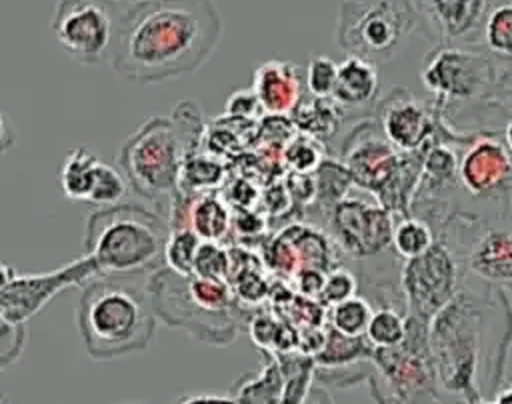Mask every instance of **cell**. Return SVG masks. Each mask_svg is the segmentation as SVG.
Here are the masks:
<instances>
[{
    "label": "cell",
    "mask_w": 512,
    "mask_h": 404,
    "mask_svg": "<svg viewBox=\"0 0 512 404\" xmlns=\"http://www.w3.org/2000/svg\"><path fill=\"white\" fill-rule=\"evenodd\" d=\"M220 34L214 0L126 2L108 62L130 82H162L198 70Z\"/></svg>",
    "instance_id": "1"
},
{
    "label": "cell",
    "mask_w": 512,
    "mask_h": 404,
    "mask_svg": "<svg viewBox=\"0 0 512 404\" xmlns=\"http://www.w3.org/2000/svg\"><path fill=\"white\" fill-rule=\"evenodd\" d=\"M200 110L180 102L170 116H154L132 132L118 152V164L128 186L170 220L180 196L184 162L202 138Z\"/></svg>",
    "instance_id": "2"
},
{
    "label": "cell",
    "mask_w": 512,
    "mask_h": 404,
    "mask_svg": "<svg viewBox=\"0 0 512 404\" xmlns=\"http://www.w3.org/2000/svg\"><path fill=\"white\" fill-rule=\"evenodd\" d=\"M170 222L156 210L136 204L96 208L86 218L84 254L98 278H132L164 268Z\"/></svg>",
    "instance_id": "3"
},
{
    "label": "cell",
    "mask_w": 512,
    "mask_h": 404,
    "mask_svg": "<svg viewBox=\"0 0 512 404\" xmlns=\"http://www.w3.org/2000/svg\"><path fill=\"white\" fill-rule=\"evenodd\" d=\"M82 344L92 360H114L150 346L156 314L146 292L122 278H94L82 286L76 308Z\"/></svg>",
    "instance_id": "4"
},
{
    "label": "cell",
    "mask_w": 512,
    "mask_h": 404,
    "mask_svg": "<svg viewBox=\"0 0 512 404\" xmlns=\"http://www.w3.org/2000/svg\"><path fill=\"white\" fill-rule=\"evenodd\" d=\"M144 292L156 318L168 326L182 328L212 346H228L236 340L240 318L228 280L184 276L164 266L150 274Z\"/></svg>",
    "instance_id": "5"
},
{
    "label": "cell",
    "mask_w": 512,
    "mask_h": 404,
    "mask_svg": "<svg viewBox=\"0 0 512 404\" xmlns=\"http://www.w3.org/2000/svg\"><path fill=\"white\" fill-rule=\"evenodd\" d=\"M482 314L474 300L456 294L432 320L428 328L430 354L438 382L466 404L480 400L474 386L478 366Z\"/></svg>",
    "instance_id": "6"
},
{
    "label": "cell",
    "mask_w": 512,
    "mask_h": 404,
    "mask_svg": "<svg viewBox=\"0 0 512 404\" xmlns=\"http://www.w3.org/2000/svg\"><path fill=\"white\" fill-rule=\"evenodd\" d=\"M414 0H344L336 20V42L348 56L388 60L416 30Z\"/></svg>",
    "instance_id": "7"
},
{
    "label": "cell",
    "mask_w": 512,
    "mask_h": 404,
    "mask_svg": "<svg viewBox=\"0 0 512 404\" xmlns=\"http://www.w3.org/2000/svg\"><path fill=\"white\" fill-rule=\"evenodd\" d=\"M122 0H58L50 28L60 48L78 64L96 66L110 60Z\"/></svg>",
    "instance_id": "8"
},
{
    "label": "cell",
    "mask_w": 512,
    "mask_h": 404,
    "mask_svg": "<svg viewBox=\"0 0 512 404\" xmlns=\"http://www.w3.org/2000/svg\"><path fill=\"white\" fill-rule=\"evenodd\" d=\"M420 76L440 106L474 100L496 80L492 62L484 54L460 46H440L430 52Z\"/></svg>",
    "instance_id": "9"
},
{
    "label": "cell",
    "mask_w": 512,
    "mask_h": 404,
    "mask_svg": "<svg viewBox=\"0 0 512 404\" xmlns=\"http://www.w3.org/2000/svg\"><path fill=\"white\" fill-rule=\"evenodd\" d=\"M402 292L408 314L424 322H430L458 294V266L442 242L404 262Z\"/></svg>",
    "instance_id": "10"
},
{
    "label": "cell",
    "mask_w": 512,
    "mask_h": 404,
    "mask_svg": "<svg viewBox=\"0 0 512 404\" xmlns=\"http://www.w3.org/2000/svg\"><path fill=\"white\" fill-rule=\"evenodd\" d=\"M334 242L352 258H370L392 244L396 216L374 202L348 194L328 210Z\"/></svg>",
    "instance_id": "11"
},
{
    "label": "cell",
    "mask_w": 512,
    "mask_h": 404,
    "mask_svg": "<svg viewBox=\"0 0 512 404\" xmlns=\"http://www.w3.org/2000/svg\"><path fill=\"white\" fill-rule=\"evenodd\" d=\"M94 278H98V272L92 258L86 254L44 274H16L0 292V310L8 320L26 324L56 294L72 286L82 288Z\"/></svg>",
    "instance_id": "12"
},
{
    "label": "cell",
    "mask_w": 512,
    "mask_h": 404,
    "mask_svg": "<svg viewBox=\"0 0 512 404\" xmlns=\"http://www.w3.org/2000/svg\"><path fill=\"white\" fill-rule=\"evenodd\" d=\"M404 154L386 140L380 126L362 122L344 140L340 160L348 168L354 184L376 198L400 170Z\"/></svg>",
    "instance_id": "13"
},
{
    "label": "cell",
    "mask_w": 512,
    "mask_h": 404,
    "mask_svg": "<svg viewBox=\"0 0 512 404\" xmlns=\"http://www.w3.org/2000/svg\"><path fill=\"white\" fill-rule=\"evenodd\" d=\"M458 180L478 198H494L512 186V154L496 136H478L458 160Z\"/></svg>",
    "instance_id": "14"
},
{
    "label": "cell",
    "mask_w": 512,
    "mask_h": 404,
    "mask_svg": "<svg viewBox=\"0 0 512 404\" xmlns=\"http://www.w3.org/2000/svg\"><path fill=\"white\" fill-rule=\"evenodd\" d=\"M380 130L396 150L422 152L436 138V118L416 96L396 90L382 102Z\"/></svg>",
    "instance_id": "15"
},
{
    "label": "cell",
    "mask_w": 512,
    "mask_h": 404,
    "mask_svg": "<svg viewBox=\"0 0 512 404\" xmlns=\"http://www.w3.org/2000/svg\"><path fill=\"white\" fill-rule=\"evenodd\" d=\"M304 70L294 62L268 60L254 70L252 90L268 116H292L304 100Z\"/></svg>",
    "instance_id": "16"
},
{
    "label": "cell",
    "mask_w": 512,
    "mask_h": 404,
    "mask_svg": "<svg viewBox=\"0 0 512 404\" xmlns=\"http://www.w3.org/2000/svg\"><path fill=\"white\" fill-rule=\"evenodd\" d=\"M168 222L192 228L202 240L222 242L232 230V212L216 192H180Z\"/></svg>",
    "instance_id": "17"
},
{
    "label": "cell",
    "mask_w": 512,
    "mask_h": 404,
    "mask_svg": "<svg viewBox=\"0 0 512 404\" xmlns=\"http://www.w3.org/2000/svg\"><path fill=\"white\" fill-rule=\"evenodd\" d=\"M420 22L442 40H458L480 30L488 0H414Z\"/></svg>",
    "instance_id": "18"
},
{
    "label": "cell",
    "mask_w": 512,
    "mask_h": 404,
    "mask_svg": "<svg viewBox=\"0 0 512 404\" xmlns=\"http://www.w3.org/2000/svg\"><path fill=\"white\" fill-rule=\"evenodd\" d=\"M378 92V68L376 62L360 58V56H346L338 64L336 84L332 92V100L342 108H360L374 100Z\"/></svg>",
    "instance_id": "19"
},
{
    "label": "cell",
    "mask_w": 512,
    "mask_h": 404,
    "mask_svg": "<svg viewBox=\"0 0 512 404\" xmlns=\"http://www.w3.org/2000/svg\"><path fill=\"white\" fill-rule=\"evenodd\" d=\"M468 266L490 282H512V232L502 228L484 232L468 254Z\"/></svg>",
    "instance_id": "20"
},
{
    "label": "cell",
    "mask_w": 512,
    "mask_h": 404,
    "mask_svg": "<svg viewBox=\"0 0 512 404\" xmlns=\"http://www.w3.org/2000/svg\"><path fill=\"white\" fill-rule=\"evenodd\" d=\"M284 394V378L278 358L262 352V364L256 372L238 378L230 390L236 404H280Z\"/></svg>",
    "instance_id": "21"
},
{
    "label": "cell",
    "mask_w": 512,
    "mask_h": 404,
    "mask_svg": "<svg viewBox=\"0 0 512 404\" xmlns=\"http://www.w3.org/2000/svg\"><path fill=\"white\" fill-rule=\"evenodd\" d=\"M342 114H344V110L332 98H314L312 96L306 102L302 100L290 118H292V124L302 134H308L322 142L338 130Z\"/></svg>",
    "instance_id": "22"
},
{
    "label": "cell",
    "mask_w": 512,
    "mask_h": 404,
    "mask_svg": "<svg viewBox=\"0 0 512 404\" xmlns=\"http://www.w3.org/2000/svg\"><path fill=\"white\" fill-rule=\"evenodd\" d=\"M278 358L282 378H284V394L280 404H302L312 390V378L316 374V360L306 352H280L274 354Z\"/></svg>",
    "instance_id": "23"
},
{
    "label": "cell",
    "mask_w": 512,
    "mask_h": 404,
    "mask_svg": "<svg viewBox=\"0 0 512 404\" xmlns=\"http://www.w3.org/2000/svg\"><path fill=\"white\" fill-rule=\"evenodd\" d=\"M96 164L98 158L86 146H76L66 154L60 170V186L70 200L88 202Z\"/></svg>",
    "instance_id": "24"
},
{
    "label": "cell",
    "mask_w": 512,
    "mask_h": 404,
    "mask_svg": "<svg viewBox=\"0 0 512 404\" xmlns=\"http://www.w3.org/2000/svg\"><path fill=\"white\" fill-rule=\"evenodd\" d=\"M458 160L460 158L446 142L434 138L422 150V174L418 188L430 186L432 190H442L450 186L458 178Z\"/></svg>",
    "instance_id": "25"
},
{
    "label": "cell",
    "mask_w": 512,
    "mask_h": 404,
    "mask_svg": "<svg viewBox=\"0 0 512 404\" xmlns=\"http://www.w3.org/2000/svg\"><path fill=\"white\" fill-rule=\"evenodd\" d=\"M480 30L492 54L512 58V0H488Z\"/></svg>",
    "instance_id": "26"
},
{
    "label": "cell",
    "mask_w": 512,
    "mask_h": 404,
    "mask_svg": "<svg viewBox=\"0 0 512 404\" xmlns=\"http://www.w3.org/2000/svg\"><path fill=\"white\" fill-rule=\"evenodd\" d=\"M434 242V232L426 220L416 218L412 214L396 218L392 230V246L396 254L402 256L404 260L424 254Z\"/></svg>",
    "instance_id": "27"
},
{
    "label": "cell",
    "mask_w": 512,
    "mask_h": 404,
    "mask_svg": "<svg viewBox=\"0 0 512 404\" xmlns=\"http://www.w3.org/2000/svg\"><path fill=\"white\" fill-rule=\"evenodd\" d=\"M314 180H316V202H320L326 210H330L334 204L346 198L354 186V180L348 168L342 164V160L336 162L330 158H324L322 164L316 168Z\"/></svg>",
    "instance_id": "28"
},
{
    "label": "cell",
    "mask_w": 512,
    "mask_h": 404,
    "mask_svg": "<svg viewBox=\"0 0 512 404\" xmlns=\"http://www.w3.org/2000/svg\"><path fill=\"white\" fill-rule=\"evenodd\" d=\"M406 332L408 314H400L392 306H382L372 314L364 338L372 348H394L404 342Z\"/></svg>",
    "instance_id": "29"
},
{
    "label": "cell",
    "mask_w": 512,
    "mask_h": 404,
    "mask_svg": "<svg viewBox=\"0 0 512 404\" xmlns=\"http://www.w3.org/2000/svg\"><path fill=\"white\" fill-rule=\"evenodd\" d=\"M202 238L188 226H170V236L164 250V266L178 274H194V260Z\"/></svg>",
    "instance_id": "30"
},
{
    "label": "cell",
    "mask_w": 512,
    "mask_h": 404,
    "mask_svg": "<svg viewBox=\"0 0 512 404\" xmlns=\"http://www.w3.org/2000/svg\"><path fill=\"white\" fill-rule=\"evenodd\" d=\"M374 310L362 296H350L328 310L330 328L344 336H364Z\"/></svg>",
    "instance_id": "31"
},
{
    "label": "cell",
    "mask_w": 512,
    "mask_h": 404,
    "mask_svg": "<svg viewBox=\"0 0 512 404\" xmlns=\"http://www.w3.org/2000/svg\"><path fill=\"white\" fill-rule=\"evenodd\" d=\"M224 170L222 164L210 156L190 154L184 162L180 176V192L198 194V192H214V188L222 182Z\"/></svg>",
    "instance_id": "32"
},
{
    "label": "cell",
    "mask_w": 512,
    "mask_h": 404,
    "mask_svg": "<svg viewBox=\"0 0 512 404\" xmlns=\"http://www.w3.org/2000/svg\"><path fill=\"white\" fill-rule=\"evenodd\" d=\"M126 188H128V180L122 174V170H116L114 166L98 160L92 190L88 196V204H92L96 208L120 204V200L126 194Z\"/></svg>",
    "instance_id": "33"
},
{
    "label": "cell",
    "mask_w": 512,
    "mask_h": 404,
    "mask_svg": "<svg viewBox=\"0 0 512 404\" xmlns=\"http://www.w3.org/2000/svg\"><path fill=\"white\" fill-rule=\"evenodd\" d=\"M322 160H324V148L320 140L300 132L298 136H292L286 142L284 162L292 168V172L312 174L322 164Z\"/></svg>",
    "instance_id": "34"
},
{
    "label": "cell",
    "mask_w": 512,
    "mask_h": 404,
    "mask_svg": "<svg viewBox=\"0 0 512 404\" xmlns=\"http://www.w3.org/2000/svg\"><path fill=\"white\" fill-rule=\"evenodd\" d=\"M232 268L230 250H226L220 242L202 240L196 260H194V274L204 278H218L228 280Z\"/></svg>",
    "instance_id": "35"
},
{
    "label": "cell",
    "mask_w": 512,
    "mask_h": 404,
    "mask_svg": "<svg viewBox=\"0 0 512 404\" xmlns=\"http://www.w3.org/2000/svg\"><path fill=\"white\" fill-rule=\"evenodd\" d=\"M338 64L328 56H314L310 58L304 70L306 92L314 98H330L336 84Z\"/></svg>",
    "instance_id": "36"
},
{
    "label": "cell",
    "mask_w": 512,
    "mask_h": 404,
    "mask_svg": "<svg viewBox=\"0 0 512 404\" xmlns=\"http://www.w3.org/2000/svg\"><path fill=\"white\" fill-rule=\"evenodd\" d=\"M26 346V324L8 320L0 310V368L14 364Z\"/></svg>",
    "instance_id": "37"
},
{
    "label": "cell",
    "mask_w": 512,
    "mask_h": 404,
    "mask_svg": "<svg viewBox=\"0 0 512 404\" xmlns=\"http://www.w3.org/2000/svg\"><path fill=\"white\" fill-rule=\"evenodd\" d=\"M356 288H358V282H356V276L346 270V268H334L330 272H326V278H324V286H322V292H320V304L324 306H334L350 296H356Z\"/></svg>",
    "instance_id": "38"
},
{
    "label": "cell",
    "mask_w": 512,
    "mask_h": 404,
    "mask_svg": "<svg viewBox=\"0 0 512 404\" xmlns=\"http://www.w3.org/2000/svg\"><path fill=\"white\" fill-rule=\"evenodd\" d=\"M256 112H262L258 98L254 94V90H236L234 94L228 96L226 100V114L232 118H242L248 120L252 118Z\"/></svg>",
    "instance_id": "39"
},
{
    "label": "cell",
    "mask_w": 512,
    "mask_h": 404,
    "mask_svg": "<svg viewBox=\"0 0 512 404\" xmlns=\"http://www.w3.org/2000/svg\"><path fill=\"white\" fill-rule=\"evenodd\" d=\"M176 404H236L230 394H186Z\"/></svg>",
    "instance_id": "40"
},
{
    "label": "cell",
    "mask_w": 512,
    "mask_h": 404,
    "mask_svg": "<svg viewBox=\"0 0 512 404\" xmlns=\"http://www.w3.org/2000/svg\"><path fill=\"white\" fill-rule=\"evenodd\" d=\"M14 146V128L4 112H0V156Z\"/></svg>",
    "instance_id": "41"
},
{
    "label": "cell",
    "mask_w": 512,
    "mask_h": 404,
    "mask_svg": "<svg viewBox=\"0 0 512 404\" xmlns=\"http://www.w3.org/2000/svg\"><path fill=\"white\" fill-rule=\"evenodd\" d=\"M302 404H334V402H332L330 394L324 388L312 386V390L308 392V396H306V400Z\"/></svg>",
    "instance_id": "42"
},
{
    "label": "cell",
    "mask_w": 512,
    "mask_h": 404,
    "mask_svg": "<svg viewBox=\"0 0 512 404\" xmlns=\"http://www.w3.org/2000/svg\"><path fill=\"white\" fill-rule=\"evenodd\" d=\"M16 278V270L0 260V292Z\"/></svg>",
    "instance_id": "43"
},
{
    "label": "cell",
    "mask_w": 512,
    "mask_h": 404,
    "mask_svg": "<svg viewBox=\"0 0 512 404\" xmlns=\"http://www.w3.org/2000/svg\"><path fill=\"white\" fill-rule=\"evenodd\" d=\"M496 404H512V384L506 386L496 398H494Z\"/></svg>",
    "instance_id": "44"
},
{
    "label": "cell",
    "mask_w": 512,
    "mask_h": 404,
    "mask_svg": "<svg viewBox=\"0 0 512 404\" xmlns=\"http://www.w3.org/2000/svg\"><path fill=\"white\" fill-rule=\"evenodd\" d=\"M504 144H506V148L510 150V154H512V120L506 124V128H504Z\"/></svg>",
    "instance_id": "45"
},
{
    "label": "cell",
    "mask_w": 512,
    "mask_h": 404,
    "mask_svg": "<svg viewBox=\"0 0 512 404\" xmlns=\"http://www.w3.org/2000/svg\"><path fill=\"white\" fill-rule=\"evenodd\" d=\"M472 404H496V402H494V400H492V402H486V400L480 398V400H476V402H472Z\"/></svg>",
    "instance_id": "46"
},
{
    "label": "cell",
    "mask_w": 512,
    "mask_h": 404,
    "mask_svg": "<svg viewBox=\"0 0 512 404\" xmlns=\"http://www.w3.org/2000/svg\"><path fill=\"white\" fill-rule=\"evenodd\" d=\"M122 2H144V0H122Z\"/></svg>",
    "instance_id": "47"
},
{
    "label": "cell",
    "mask_w": 512,
    "mask_h": 404,
    "mask_svg": "<svg viewBox=\"0 0 512 404\" xmlns=\"http://www.w3.org/2000/svg\"><path fill=\"white\" fill-rule=\"evenodd\" d=\"M120 404H142V402H120Z\"/></svg>",
    "instance_id": "48"
},
{
    "label": "cell",
    "mask_w": 512,
    "mask_h": 404,
    "mask_svg": "<svg viewBox=\"0 0 512 404\" xmlns=\"http://www.w3.org/2000/svg\"><path fill=\"white\" fill-rule=\"evenodd\" d=\"M0 404H8V402H6V398H4V396H2V398H0Z\"/></svg>",
    "instance_id": "49"
},
{
    "label": "cell",
    "mask_w": 512,
    "mask_h": 404,
    "mask_svg": "<svg viewBox=\"0 0 512 404\" xmlns=\"http://www.w3.org/2000/svg\"><path fill=\"white\" fill-rule=\"evenodd\" d=\"M0 370H2V368H0ZM0 398H2V394H0Z\"/></svg>",
    "instance_id": "50"
}]
</instances>
